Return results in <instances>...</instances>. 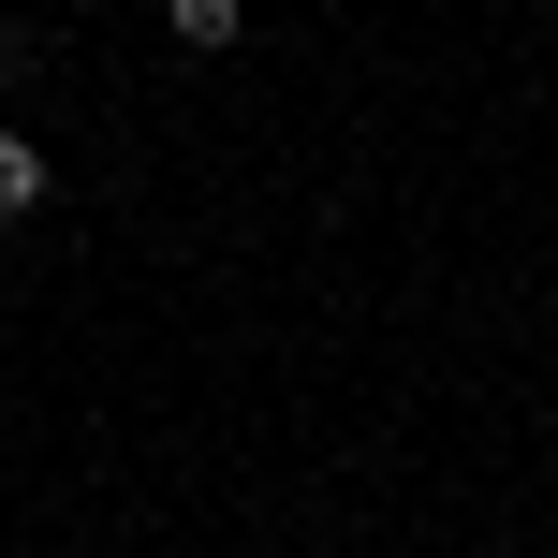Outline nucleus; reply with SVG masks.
Here are the masks:
<instances>
[{
  "mask_svg": "<svg viewBox=\"0 0 558 558\" xmlns=\"http://www.w3.org/2000/svg\"><path fill=\"white\" fill-rule=\"evenodd\" d=\"M177 15V45H235V0H162Z\"/></svg>",
  "mask_w": 558,
  "mask_h": 558,
  "instance_id": "nucleus-2",
  "label": "nucleus"
},
{
  "mask_svg": "<svg viewBox=\"0 0 558 558\" xmlns=\"http://www.w3.org/2000/svg\"><path fill=\"white\" fill-rule=\"evenodd\" d=\"M29 206H45V147L0 133V221H29Z\"/></svg>",
  "mask_w": 558,
  "mask_h": 558,
  "instance_id": "nucleus-1",
  "label": "nucleus"
}]
</instances>
